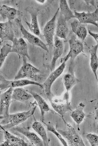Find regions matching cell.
<instances>
[{"label": "cell", "mask_w": 98, "mask_h": 146, "mask_svg": "<svg viewBox=\"0 0 98 146\" xmlns=\"http://www.w3.org/2000/svg\"><path fill=\"white\" fill-rule=\"evenodd\" d=\"M88 33H89V35L93 37L94 39L96 41L97 44L98 45V33L92 32L90 31V30H88Z\"/></svg>", "instance_id": "4dcf8cb0"}, {"label": "cell", "mask_w": 98, "mask_h": 146, "mask_svg": "<svg viewBox=\"0 0 98 146\" xmlns=\"http://www.w3.org/2000/svg\"><path fill=\"white\" fill-rule=\"evenodd\" d=\"M49 100L52 108L61 116L63 120L66 113L71 112L73 111L69 92L66 91L62 98H52Z\"/></svg>", "instance_id": "7a4b0ae2"}, {"label": "cell", "mask_w": 98, "mask_h": 146, "mask_svg": "<svg viewBox=\"0 0 98 146\" xmlns=\"http://www.w3.org/2000/svg\"><path fill=\"white\" fill-rule=\"evenodd\" d=\"M59 9L60 13L63 15L66 21L73 18H75L74 12L70 9L66 0L59 1Z\"/></svg>", "instance_id": "484cf974"}, {"label": "cell", "mask_w": 98, "mask_h": 146, "mask_svg": "<svg viewBox=\"0 0 98 146\" xmlns=\"http://www.w3.org/2000/svg\"><path fill=\"white\" fill-rule=\"evenodd\" d=\"M63 82L66 91L70 92L75 85L79 82V80L77 78L75 74L74 60H70L68 71L63 77Z\"/></svg>", "instance_id": "8fae6325"}, {"label": "cell", "mask_w": 98, "mask_h": 146, "mask_svg": "<svg viewBox=\"0 0 98 146\" xmlns=\"http://www.w3.org/2000/svg\"><path fill=\"white\" fill-rule=\"evenodd\" d=\"M12 23L11 21L0 23V41L1 45L3 42L10 41L13 42L15 38Z\"/></svg>", "instance_id": "5bb4252c"}, {"label": "cell", "mask_w": 98, "mask_h": 146, "mask_svg": "<svg viewBox=\"0 0 98 146\" xmlns=\"http://www.w3.org/2000/svg\"><path fill=\"white\" fill-rule=\"evenodd\" d=\"M65 129H57L58 131L66 140L68 145L71 146H85L84 142L80 135L71 124L66 123Z\"/></svg>", "instance_id": "3957f363"}, {"label": "cell", "mask_w": 98, "mask_h": 146, "mask_svg": "<svg viewBox=\"0 0 98 146\" xmlns=\"http://www.w3.org/2000/svg\"><path fill=\"white\" fill-rule=\"evenodd\" d=\"M13 130L19 132L26 136L34 145L36 146H44L43 141L36 133L30 131L28 129L24 127H16L13 128Z\"/></svg>", "instance_id": "d6986e66"}, {"label": "cell", "mask_w": 98, "mask_h": 146, "mask_svg": "<svg viewBox=\"0 0 98 146\" xmlns=\"http://www.w3.org/2000/svg\"><path fill=\"white\" fill-rule=\"evenodd\" d=\"M31 15V23H29L26 21L27 25L32 33L37 36L41 37L40 30L38 21V16L39 14V9L33 7H28L25 9Z\"/></svg>", "instance_id": "4fadbf2b"}, {"label": "cell", "mask_w": 98, "mask_h": 146, "mask_svg": "<svg viewBox=\"0 0 98 146\" xmlns=\"http://www.w3.org/2000/svg\"><path fill=\"white\" fill-rule=\"evenodd\" d=\"M37 2L40 3H44L45 1H37Z\"/></svg>", "instance_id": "d6a6232c"}, {"label": "cell", "mask_w": 98, "mask_h": 146, "mask_svg": "<svg viewBox=\"0 0 98 146\" xmlns=\"http://www.w3.org/2000/svg\"><path fill=\"white\" fill-rule=\"evenodd\" d=\"M42 122L46 126L48 131L50 132L51 133H53L54 134L63 146H68L67 141L65 140V139L63 137V136L58 131L57 129H56V128L54 127V126L52 123H45L44 121Z\"/></svg>", "instance_id": "f1b7e54d"}, {"label": "cell", "mask_w": 98, "mask_h": 146, "mask_svg": "<svg viewBox=\"0 0 98 146\" xmlns=\"http://www.w3.org/2000/svg\"><path fill=\"white\" fill-rule=\"evenodd\" d=\"M85 106L83 103H80L76 109L72 111L70 114L71 117L78 125L79 131L80 130L79 125L82 123L86 115L84 111Z\"/></svg>", "instance_id": "7402d4cb"}, {"label": "cell", "mask_w": 98, "mask_h": 146, "mask_svg": "<svg viewBox=\"0 0 98 146\" xmlns=\"http://www.w3.org/2000/svg\"><path fill=\"white\" fill-rule=\"evenodd\" d=\"M64 50V44L60 38L55 36L54 43L52 49V57L50 65V69L52 71L54 70L56 67V61L61 57Z\"/></svg>", "instance_id": "e0dca14e"}, {"label": "cell", "mask_w": 98, "mask_h": 146, "mask_svg": "<svg viewBox=\"0 0 98 146\" xmlns=\"http://www.w3.org/2000/svg\"><path fill=\"white\" fill-rule=\"evenodd\" d=\"M11 53H15L23 57H26L30 60L28 52V47L27 42L22 38H15L13 42Z\"/></svg>", "instance_id": "ac0fdd59"}, {"label": "cell", "mask_w": 98, "mask_h": 146, "mask_svg": "<svg viewBox=\"0 0 98 146\" xmlns=\"http://www.w3.org/2000/svg\"><path fill=\"white\" fill-rule=\"evenodd\" d=\"M95 119L98 122V100L96 106L95 107Z\"/></svg>", "instance_id": "1f68e13d"}, {"label": "cell", "mask_w": 98, "mask_h": 146, "mask_svg": "<svg viewBox=\"0 0 98 146\" xmlns=\"http://www.w3.org/2000/svg\"><path fill=\"white\" fill-rule=\"evenodd\" d=\"M98 45L97 44L96 45L92 46L91 49L90 51V66L97 82H98L97 76V71L98 69Z\"/></svg>", "instance_id": "cb8c5ba5"}, {"label": "cell", "mask_w": 98, "mask_h": 146, "mask_svg": "<svg viewBox=\"0 0 98 146\" xmlns=\"http://www.w3.org/2000/svg\"><path fill=\"white\" fill-rule=\"evenodd\" d=\"M37 107V105L34 106L28 111L9 114L6 117L2 119L1 122V128L7 130L25 122L34 115Z\"/></svg>", "instance_id": "6da1fadb"}, {"label": "cell", "mask_w": 98, "mask_h": 146, "mask_svg": "<svg viewBox=\"0 0 98 146\" xmlns=\"http://www.w3.org/2000/svg\"><path fill=\"white\" fill-rule=\"evenodd\" d=\"M15 21L20 28L21 32L23 35V38L27 39L29 43L31 44L34 46H39L46 51L48 52H49V50L46 44L43 42L38 37L29 32L25 28L22 24L21 20L20 19H16Z\"/></svg>", "instance_id": "9c48e42d"}, {"label": "cell", "mask_w": 98, "mask_h": 146, "mask_svg": "<svg viewBox=\"0 0 98 146\" xmlns=\"http://www.w3.org/2000/svg\"><path fill=\"white\" fill-rule=\"evenodd\" d=\"M40 72V70L36 68L32 64L27 62L25 57H23V64L18 72L14 80L34 79Z\"/></svg>", "instance_id": "8992f818"}, {"label": "cell", "mask_w": 98, "mask_h": 146, "mask_svg": "<svg viewBox=\"0 0 98 146\" xmlns=\"http://www.w3.org/2000/svg\"><path fill=\"white\" fill-rule=\"evenodd\" d=\"M67 62V61L66 60H63L58 67L56 70L52 71V73L42 85L47 97L49 100L52 98L51 88H52V85L54 83L56 80L62 74L65 68L66 63Z\"/></svg>", "instance_id": "5b68a950"}, {"label": "cell", "mask_w": 98, "mask_h": 146, "mask_svg": "<svg viewBox=\"0 0 98 146\" xmlns=\"http://www.w3.org/2000/svg\"><path fill=\"white\" fill-rule=\"evenodd\" d=\"M3 131L5 141L1 144V146H31L21 138L15 136L3 128H1Z\"/></svg>", "instance_id": "9a60e30c"}, {"label": "cell", "mask_w": 98, "mask_h": 146, "mask_svg": "<svg viewBox=\"0 0 98 146\" xmlns=\"http://www.w3.org/2000/svg\"><path fill=\"white\" fill-rule=\"evenodd\" d=\"M32 127L34 131L40 136L43 141L44 146H49L50 140L48 137L46 129L42 124L38 121H35L32 124Z\"/></svg>", "instance_id": "d4e9b609"}, {"label": "cell", "mask_w": 98, "mask_h": 146, "mask_svg": "<svg viewBox=\"0 0 98 146\" xmlns=\"http://www.w3.org/2000/svg\"><path fill=\"white\" fill-rule=\"evenodd\" d=\"M74 14L76 19L82 24L93 25L98 27V9L91 13H86L85 12H78L75 11Z\"/></svg>", "instance_id": "7c38bea8"}, {"label": "cell", "mask_w": 98, "mask_h": 146, "mask_svg": "<svg viewBox=\"0 0 98 146\" xmlns=\"http://www.w3.org/2000/svg\"><path fill=\"white\" fill-rule=\"evenodd\" d=\"M59 10V8H58L53 17L47 23L44 28V37L50 50L53 49L56 30V19Z\"/></svg>", "instance_id": "52a82bcc"}, {"label": "cell", "mask_w": 98, "mask_h": 146, "mask_svg": "<svg viewBox=\"0 0 98 146\" xmlns=\"http://www.w3.org/2000/svg\"><path fill=\"white\" fill-rule=\"evenodd\" d=\"M0 81V89L1 91L9 88H20L29 85H36L44 89L42 85L31 80L21 79L11 81L8 80L1 75Z\"/></svg>", "instance_id": "277c9868"}, {"label": "cell", "mask_w": 98, "mask_h": 146, "mask_svg": "<svg viewBox=\"0 0 98 146\" xmlns=\"http://www.w3.org/2000/svg\"><path fill=\"white\" fill-rule=\"evenodd\" d=\"M69 30L67 21L60 13L56 26V35L61 39H66L68 35Z\"/></svg>", "instance_id": "ffe728a7"}, {"label": "cell", "mask_w": 98, "mask_h": 146, "mask_svg": "<svg viewBox=\"0 0 98 146\" xmlns=\"http://www.w3.org/2000/svg\"><path fill=\"white\" fill-rule=\"evenodd\" d=\"M13 88H9L0 96V118L3 119L9 114V108L12 100Z\"/></svg>", "instance_id": "30bf717a"}, {"label": "cell", "mask_w": 98, "mask_h": 146, "mask_svg": "<svg viewBox=\"0 0 98 146\" xmlns=\"http://www.w3.org/2000/svg\"><path fill=\"white\" fill-rule=\"evenodd\" d=\"M29 91L32 94L37 103V106L39 107L41 111V120L43 122L44 121V115L45 113L48 111H52V110L46 102L40 96L32 91L29 90Z\"/></svg>", "instance_id": "603a6c76"}, {"label": "cell", "mask_w": 98, "mask_h": 146, "mask_svg": "<svg viewBox=\"0 0 98 146\" xmlns=\"http://www.w3.org/2000/svg\"><path fill=\"white\" fill-rule=\"evenodd\" d=\"M12 45L10 44H4L0 50V67L2 66L5 59L9 54L11 52Z\"/></svg>", "instance_id": "83f0119b"}, {"label": "cell", "mask_w": 98, "mask_h": 146, "mask_svg": "<svg viewBox=\"0 0 98 146\" xmlns=\"http://www.w3.org/2000/svg\"><path fill=\"white\" fill-rule=\"evenodd\" d=\"M12 100L19 101L28 105L31 102L34 97L29 90L22 88H17L13 89L12 94Z\"/></svg>", "instance_id": "2e32d148"}, {"label": "cell", "mask_w": 98, "mask_h": 146, "mask_svg": "<svg viewBox=\"0 0 98 146\" xmlns=\"http://www.w3.org/2000/svg\"><path fill=\"white\" fill-rule=\"evenodd\" d=\"M68 42L70 47L69 51L67 54L63 58L61 59V63L64 60L67 61L69 58L71 60H75L77 56L83 51L84 45L82 41L75 35L71 36Z\"/></svg>", "instance_id": "ba28073f"}, {"label": "cell", "mask_w": 98, "mask_h": 146, "mask_svg": "<svg viewBox=\"0 0 98 146\" xmlns=\"http://www.w3.org/2000/svg\"><path fill=\"white\" fill-rule=\"evenodd\" d=\"M70 25L73 33L80 40L83 42L88 33L87 30L85 25L80 23L76 18L70 23Z\"/></svg>", "instance_id": "44dd1931"}, {"label": "cell", "mask_w": 98, "mask_h": 146, "mask_svg": "<svg viewBox=\"0 0 98 146\" xmlns=\"http://www.w3.org/2000/svg\"><path fill=\"white\" fill-rule=\"evenodd\" d=\"M0 13L2 18L7 19L9 21H11L14 20L15 18L17 10L14 8L3 5L1 7Z\"/></svg>", "instance_id": "4316f807"}, {"label": "cell", "mask_w": 98, "mask_h": 146, "mask_svg": "<svg viewBox=\"0 0 98 146\" xmlns=\"http://www.w3.org/2000/svg\"><path fill=\"white\" fill-rule=\"evenodd\" d=\"M85 137L91 146H98V135L94 133H88Z\"/></svg>", "instance_id": "f546056e"}]
</instances>
